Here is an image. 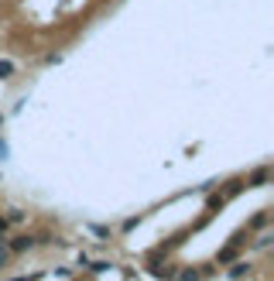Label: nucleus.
I'll return each mask as SVG.
<instances>
[{"instance_id": "6", "label": "nucleus", "mask_w": 274, "mask_h": 281, "mask_svg": "<svg viewBox=\"0 0 274 281\" xmlns=\"http://www.w3.org/2000/svg\"><path fill=\"white\" fill-rule=\"evenodd\" d=\"M178 281H199V271H182V278Z\"/></svg>"}, {"instance_id": "1", "label": "nucleus", "mask_w": 274, "mask_h": 281, "mask_svg": "<svg viewBox=\"0 0 274 281\" xmlns=\"http://www.w3.org/2000/svg\"><path fill=\"white\" fill-rule=\"evenodd\" d=\"M31 247H34V237H28V233L10 240V250H14V254H24V250H31Z\"/></svg>"}, {"instance_id": "3", "label": "nucleus", "mask_w": 274, "mask_h": 281, "mask_svg": "<svg viewBox=\"0 0 274 281\" xmlns=\"http://www.w3.org/2000/svg\"><path fill=\"white\" fill-rule=\"evenodd\" d=\"M243 271H247V264H243V261H240V264H233V268H230V278H240V275H243Z\"/></svg>"}, {"instance_id": "9", "label": "nucleus", "mask_w": 274, "mask_h": 281, "mask_svg": "<svg viewBox=\"0 0 274 281\" xmlns=\"http://www.w3.org/2000/svg\"><path fill=\"white\" fill-rule=\"evenodd\" d=\"M3 264H7V250L0 247V268H3Z\"/></svg>"}, {"instance_id": "7", "label": "nucleus", "mask_w": 274, "mask_h": 281, "mask_svg": "<svg viewBox=\"0 0 274 281\" xmlns=\"http://www.w3.org/2000/svg\"><path fill=\"white\" fill-rule=\"evenodd\" d=\"M7 219H10V223H21V219H24V212H21V210H10V216H7Z\"/></svg>"}, {"instance_id": "5", "label": "nucleus", "mask_w": 274, "mask_h": 281, "mask_svg": "<svg viewBox=\"0 0 274 281\" xmlns=\"http://www.w3.org/2000/svg\"><path fill=\"white\" fill-rule=\"evenodd\" d=\"M10 72H14V66H10V62H0V79H7Z\"/></svg>"}, {"instance_id": "2", "label": "nucleus", "mask_w": 274, "mask_h": 281, "mask_svg": "<svg viewBox=\"0 0 274 281\" xmlns=\"http://www.w3.org/2000/svg\"><path fill=\"white\" fill-rule=\"evenodd\" d=\"M237 244H240V240H237ZM237 244H233V247H226V250H219V264H226V261H233V257H237Z\"/></svg>"}, {"instance_id": "8", "label": "nucleus", "mask_w": 274, "mask_h": 281, "mask_svg": "<svg viewBox=\"0 0 274 281\" xmlns=\"http://www.w3.org/2000/svg\"><path fill=\"white\" fill-rule=\"evenodd\" d=\"M7 226H10V219H7V216H0V233H7Z\"/></svg>"}, {"instance_id": "4", "label": "nucleus", "mask_w": 274, "mask_h": 281, "mask_svg": "<svg viewBox=\"0 0 274 281\" xmlns=\"http://www.w3.org/2000/svg\"><path fill=\"white\" fill-rule=\"evenodd\" d=\"M250 182H254V185H261V182H268V168H261V172H257V175H254Z\"/></svg>"}]
</instances>
